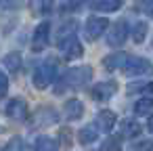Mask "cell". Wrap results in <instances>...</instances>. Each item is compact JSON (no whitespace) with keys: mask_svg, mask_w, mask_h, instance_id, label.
Segmentation results:
<instances>
[{"mask_svg":"<svg viewBox=\"0 0 153 151\" xmlns=\"http://www.w3.org/2000/svg\"><path fill=\"white\" fill-rule=\"evenodd\" d=\"M90 78H92V67H74V69H69V71L61 78L57 92H63L65 88H71V86H74V88H80V86H84Z\"/></svg>","mask_w":153,"mask_h":151,"instance_id":"obj_1","label":"cell"},{"mask_svg":"<svg viewBox=\"0 0 153 151\" xmlns=\"http://www.w3.org/2000/svg\"><path fill=\"white\" fill-rule=\"evenodd\" d=\"M145 36H147V23L145 21H138L134 25V30H132V38H134V42H143Z\"/></svg>","mask_w":153,"mask_h":151,"instance_id":"obj_22","label":"cell"},{"mask_svg":"<svg viewBox=\"0 0 153 151\" xmlns=\"http://www.w3.org/2000/svg\"><path fill=\"white\" fill-rule=\"evenodd\" d=\"M17 4H19V0H0V7L2 9H13Z\"/></svg>","mask_w":153,"mask_h":151,"instance_id":"obj_28","label":"cell"},{"mask_svg":"<svg viewBox=\"0 0 153 151\" xmlns=\"http://www.w3.org/2000/svg\"><path fill=\"white\" fill-rule=\"evenodd\" d=\"M65 118L67 120H78V118H82V113H84V105L78 101V99H69L67 103H65Z\"/></svg>","mask_w":153,"mask_h":151,"instance_id":"obj_11","label":"cell"},{"mask_svg":"<svg viewBox=\"0 0 153 151\" xmlns=\"http://www.w3.org/2000/svg\"><path fill=\"white\" fill-rule=\"evenodd\" d=\"M36 124H42V126H46V124H53L55 120H57V115H55V111L53 109H40L38 113H36Z\"/></svg>","mask_w":153,"mask_h":151,"instance_id":"obj_18","label":"cell"},{"mask_svg":"<svg viewBox=\"0 0 153 151\" xmlns=\"http://www.w3.org/2000/svg\"><path fill=\"white\" fill-rule=\"evenodd\" d=\"M126 38H128V23L126 21L113 23L111 30L107 32V44L109 46H122Z\"/></svg>","mask_w":153,"mask_h":151,"instance_id":"obj_4","label":"cell"},{"mask_svg":"<svg viewBox=\"0 0 153 151\" xmlns=\"http://www.w3.org/2000/svg\"><path fill=\"white\" fill-rule=\"evenodd\" d=\"M132 151H153V141H140L132 145Z\"/></svg>","mask_w":153,"mask_h":151,"instance_id":"obj_25","label":"cell"},{"mask_svg":"<svg viewBox=\"0 0 153 151\" xmlns=\"http://www.w3.org/2000/svg\"><path fill=\"white\" fill-rule=\"evenodd\" d=\"M34 149L36 151H57V141L51 136H38L34 143Z\"/></svg>","mask_w":153,"mask_h":151,"instance_id":"obj_15","label":"cell"},{"mask_svg":"<svg viewBox=\"0 0 153 151\" xmlns=\"http://www.w3.org/2000/svg\"><path fill=\"white\" fill-rule=\"evenodd\" d=\"M124 74L126 76H145V74H151L153 67L147 59H140V57H126V63H124Z\"/></svg>","mask_w":153,"mask_h":151,"instance_id":"obj_3","label":"cell"},{"mask_svg":"<svg viewBox=\"0 0 153 151\" xmlns=\"http://www.w3.org/2000/svg\"><path fill=\"white\" fill-rule=\"evenodd\" d=\"M151 109H153V99H151V97H145V99L136 101V105H134V111H136L138 115H147Z\"/></svg>","mask_w":153,"mask_h":151,"instance_id":"obj_20","label":"cell"},{"mask_svg":"<svg viewBox=\"0 0 153 151\" xmlns=\"http://www.w3.org/2000/svg\"><path fill=\"white\" fill-rule=\"evenodd\" d=\"M147 128H149V130L153 132V115H151V120H149V126H147Z\"/></svg>","mask_w":153,"mask_h":151,"instance_id":"obj_29","label":"cell"},{"mask_svg":"<svg viewBox=\"0 0 153 151\" xmlns=\"http://www.w3.org/2000/svg\"><path fill=\"white\" fill-rule=\"evenodd\" d=\"M105 30H107V19L103 17H90L84 25V34L88 40H97L99 36H103Z\"/></svg>","mask_w":153,"mask_h":151,"instance_id":"obj_6","label":"cell"},{"mask_svg":"<svg viewBox=\"0 0 153 151\" xmlns=\"http://www.w3.org/2000/svg\"><path fill=\"white\" fill-rule=\"evenodd\" d=\"M7 90H9V80H7L4 71H0V99L7 94Z\"/></svg>","mask_w":153,"mask_h":151,"instance_id":"obj_26","label":"cell"},{"mask_svg":"<svg viewBox=\"0 0 153 151\" xmlns=\"http://www.w3.org/2000/svg\"><path fill=\"white\" fill-rule=\"evenodd\" d=\"M126 57H128V55H124V53H113V55L105 57L103 65H105L109 71H113V69H122L124 63H126Z\"/></svg>","mask_w":153,"mask_h":151,"instance_id":"obj_12","label":"cell"},{"mask_svg":"<svg viewBox=\"0 0 153 151\" xmlns=\"http://www.w3.org/2000/svg\"><path fill=\"white\" fill-rule=\"evenodd\" d=\"M55 76H57V63H55V59H48V61H44L40 67H36V71H34V86L36 88H46L53 80H55Z\"/></svg>","mask_w":153,"mask_h":151,"instance_id":"obj_2","label":"cell"},{"mask_svg":"<svg viewBox=\"0 0 153 151\" xmlns=\"http://www.w3.org/2000/svg\"><path fill=\"white\" fill-rule=\"evenodd\" d=\"M59 48H61V53L65 55V59H80L82 57V44H80V40L76 38V36H71V38H67V40H61L59 42Z\"/></svg>","mask_w":153,"mask_h":151,"instance_id":"obj_7","label":"cell"},{"mask_svg":"<svg viewBox=\"0 0 153 151\" xmlns=\"http://www.w3.org/2000/svg\"><path fill=\"white\" fill-rule=\"evenodd\" d=\"M113 124H115V113H113V111L103 109V111L97 113V128H99V130L109 132V130L113 128Z\"/></svg>","mask_w":153,"mask_h":151,"instance_id":"obj_10","label":"cell"},{"mask_svg":"<svg viewBox=\"0 0 153 151\" xmlns=\"http://www.w3.org/2000/svg\"><path fill=\"white\" fill-rule=\"evenodd\" d=\"M115 90H117L115 82H101V84L92 86L90 94H92L97 101H107L109 97H113V94H115Z\"/></svg>","mask_w":153,"mask_h":151,"instance_id":"obj_9","label":"cell"},{"mask_svg":"<svg viewBox=\"0 0 153 151\" xmlns=\"http://www.w3.org/2000/svg\"><path fill=\"white\" fill-rule=\"evenodd\" d=\"M78 136H80V143H82V145H88V143H92V141L97 138V130H94V128H90V126H86V128H82V130H80V134H78Z\"/></svg>","mask_w":153,"mask_h":151,"instance_id":"obj_21","label":"cell"},{"mask_svg":"<svg viewBox=\"0 0 153 151\" xmlns=\"http://www.w3.org/2000/svg\"><path fill=\"white\" fill-rule=\"evenodd\" d=\"M136 9H140V11H145L147 15H151V17H153V2H138V4H136Z\"/></svg>","mask_w":153,"mask_h":151,"instance_id":"obj_27","label":"cell"},{"mask_svg":"<svg viewBox=\"0 0 153 151\" xmlns=\"http://www.w3.org/2000/svg\"><path fill=\"white\" fill-rule=\"evenodd\" d=\"M7 115L13 118V120H25L27 118V105L23 99H11L7 103Z\"/></svg>","mask_w":153,"mask_h":151,"instance_id":"obj_8","label":"cell"},{"mask_svg":"<svg viewBox=\"0 0 153 151\" xmlns=\"http://www.w3.org/2000/svg\"><path fill=\"white\" fill-rule=\"evenodd\" d=\"M122 4H124V0H97V2L92 4V9H94V11L111 13V11H117Z\"/></svg>","mask_w":153,"mask_h":151,"instance_id":"obj_14","label":"cell"},{"mask_svg":"<svg viewBox=\"0 0 153 151\" xmlns=\"http://www.w3.org/2000/svg\"><path fill=\"white\" fill-rule=\"evenodd\" d=\"M140 132V126L134 120H124L122 122V136H136Z\"/></svg>","mask_w":153,"mask_h":151,"instance_id":"obj_17","label":"cell"},{"mask_svg":"<svg viewBox=\"0 0 153 151\" xmlns=\"http://www.w3.org/2000/svg\"><path fill=\"white\" fill-rule=\"evenodd\" d=\"M2 151H23V141H21L19 136H13V138L4 145Z\"/></svg>","mask_w":153,"mask_h":151,"instance_id":"obj_24","label":"cell"},{"mask_svg":"<svg viewBox=\"0 0 153 151\" xmlns=\"http://www.w3.org/2000/svg\"><path fill=\"white\" fill-rule=\"evenodd\" d=\"M30 9L34 15H48L53 11V0H32Z\"/></svg>","mask_w":153,"mask_h":151,"instance_id":"obj_13","label":"cell"},{"mask_svg":"<svg viewBox=\"0 0 153 151\" xmlns=\"http://www.w3.org/2000/svg\"><path fill=\"white\" fill-rule=\"evenodd\" d=\"M4 67L9 69V71H13V74H17L19 71V67H21V55L19 53H9L7 57H4Z\"/></svg>","mask_w":153,"mask_h":151,"instance_id":"obj_16","label":"cell"},{"mask_svg":"<svg viewBox=\"0 0 153 151\" xmlns=\"http://www.w3.org/2000/svg\"><path fill=\"white\" fill-rule=\"evenodd\" d=\"M48 38H51V25L44 21L40 23L36 30H34V36H32V48L38 53V51H44L48 46Z\"/></svg>","mask_w":153,"mask_h":151,"instance_id":"obj_5","label":"cell"},{"mask_svg":"<svg viewBox=\"0 0 153 151\" xmlns=\"http://www.w3.org/2000/svg\"><path fill=\"white\" fill-rule=\"evenodd\" d=\"M101 151H122L120 141H117L115 136H107V138H105V143L101 145Z\"/></svg>","mask_w":153,"mask_h":151,"instance_id":"obj_23","label":"cell"},{"mask_svg":"<svg viewBox=\"0 0 153 151\" xmlns=\"http://www.w3.org/2000/svg\"><path fill=\"white\" fill-rule=\"evenodd\" d=\"M76 21H67L61 30H59V34H57V40L61 42V40H67V38H71V36H76Z\"/></svg>","mask_w":153,"mask_h":151,"instance_id":"obj_19","label":"cell"}]
</instances>
